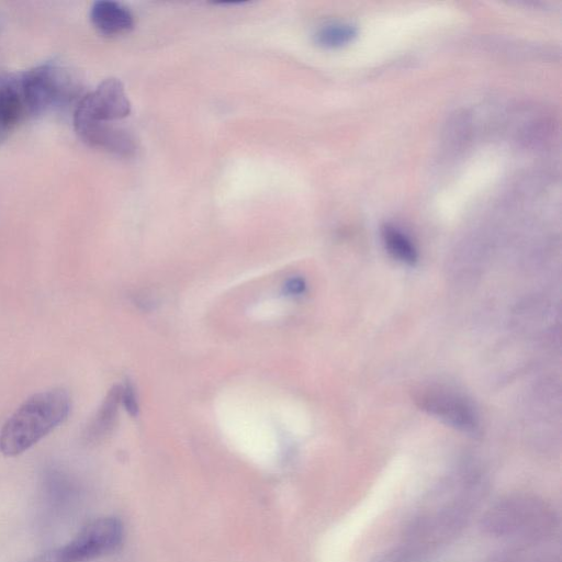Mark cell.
Listing matches in <instances>:
<instances>
[{
    "instance_id": "cell-6",
    "label": "cell",
    "mask_w": 562,
    "mask_h": 562,
    "mask_svg": "<svg viewBox=\"0 0 562 562\" xmlns=\"http://www.w3.org/2000/svg\"><path fill=\"white\" fill-rule=\"evenodd\" d=\"M419 406L435 417L465 431L474 430L477 417L474 408L455 392L442 388H426L417 397Z\"/></svg>"
},
{
    "instance_id": "cell-10",
    "label": "cell",
    "mask_w": 562,
    "mask_h": 562,
    "mask_svg": "<svg viewBox=\"0 0 562 562\" xmlns=\"http://www.w3.org/2000/svg\"><path fill=\"white\" fill-rule=\"evenodd\" d=\"M120 403V387L117 386L109 391L108 396L103 404H101L94 419L86 427L84 433L86 443L96 444L103 441L112 429H114Z\"/></svg>"
},
{
    "instance_id": "cell-1",
    "label": "cell",
    "mask_w": 562,
    "mask_h": 562,
    "mask_svg": "<svg viewBox=\"0 0 562 562\" xmlns=\"http://www.w3.org/2000/svg\"><path fill=\"white\" fill-rule=\"evenodd\" d=\"M71 411L69 393L54 389L37 393L11 415L0 431V453L24 454L61 425Z\"/></svg>"
},
{
    "instance_id": "cell-13",
    "label": "cell",
    "mask_w": 562,
    "mask_h": 562,
    "mask_svg": "<svg viewBox=\"0 0 562 562\" xmlns=\"http://www.w3.org/2000/svg\"><path fill=\"white\" fill-rule=\"evenodd\" d=\"M120 399L123 407L132 415V417H137L139 413V403L136 395V390H134L131 384H126L120 387Z\"/></svg>"
},
{
    "instance_id": "cell-11",
    "label": "cell",
    "mask_w": 562,
    "mask_h": 562,
    "mask_svg": "<svg viewBox=\"0 0 562 562\" xmlns=\"http://www.w3.org/2000/svg\"><path fill=\"white\" fill-rule=\"evenodd\" d=\"M382 239L389 253L398 261L409 265L418 261V252L406 234L399 229L386 226L382 229Z\"/></svg>"
},
{
    "instance_id": "cell-4",
    "label": "cell",
    "mask_w": 562,
    "mask_h": 562,
    "mask_svg": "<svg viewBox=\"0 0 562 562\" xmlns=\"http://www.w3.org/2000/svg\"><path fill=\"white\" fill-rule=\"evenodd\" d=\"M486 526L494 534L538 538L553 531L555 517L544 502L519 497L496 505L487 516Z\"/></svg>"
},
{
    "instance_id": "cell-8",
    "label": "cell",
    "mask_w": 562,
    "mask_h": 562,
    "mask_svg": "<svg viewBox=\"0 0 562 562\" xmlns=\"http://www.w3.org/2000/svg\"><path fill=\"white\" fill-rule=\"evenodd\" d=\"M29 116L21 74L0 76V144Z\"/></svg>"
},
{
    "instance_id": "cell-9",
    "label": "cell",
    "mask_w": 562,
    "mask_h": 562,
    "mask_svg": "<svg viewBox=\"0 0 562 562\" xmlns=\"http://www.w3.org/2000/svg\"><path fill=\"white\" fill-rule=\"evenodd\" d=\"M94 26L106 36H117L127 33L134 26L131 11L116 2L101 0L94 4L91 11Z\"/></svg>"
},
{
    "instance_id": "cell-2",
    "label": "cell",
    "mask_w": 562,
    "mask_h": 562,
    "mask_svg": "<svg viewBox=\"0 0 562 562\" xmlns=\"http://www.w3.org/2000/svg\"><path fill=\"white\" fill-rule=\"evenodd\" d=\"M21 81L29 116L66 107L81 96L77 78L60 65L46 64L21 73Z\"/></svg>"
},
{
    "instance_id": "cell-7",
    "label": "cell",
    "mask_w": 562,
    "mask_h": 562,
    "mask_svg": "<svg viewBox=\"0 0 562 562\" xmlns=\"http://www.w3.org/2000/svg\"><path fill=\"white\" fill-rule=\"evenodd\" d=\"M78 136L87 144L122 157L133 156L137 151L136 142L126 130L109 122H97L74 118Z\"/></svg>"
},
{
    "instance_id": "cell-3",
    "label": "cell",
    "mask_w": 562,
    "mask_h": 562,
    "mask_svg": "<svg viewBox=\"0 0 562 562\" xmlns=\"http://www.w3.org/2000/svg\"><path fill=\"white\" fill-rule=\"evenodd\" d=\"M123 526L115 517L87 524L70 543L48 550L30 562H86L116 552L122 543Z\"/></svg>"
},
{
    "instance_id": "cell-5",
    "label": "cell",
    "mask_w": 562,
    "mask_h": 562,
    "mask_svg": "<svg viewBox=\"0 0 562 562\" xmlns=\"http://www.w3.org/2000/svg\"><path fill=\"white\" fill-rule=\"evenodd\" d=\"M130 112L125 87L116 78H109L96 91L83 96L75 108L74 118L112 123L127 118Z\"/></svg>"
},
{
    "instance_id": "cell-12",
    "label": "cell",
    "mask_w": 562,
    "mask_h": 562,
    "mask_svg": "<svg viewBox=\"0 0 562 562\" xmlns=\"http://www.w3.org/2000/svg\"><path fill=\"white\" fill-rule=\"evenodd\" d=\"M357 28L350 24H330L316 33V42L322 48L337 49L347 46L357 37Z\"/></svg>"
},
{
    "instance_id": "cell-14",
    "label": "cell",
    "mask_w": 562,
    "mask_h": 562,
    "mask_svg": "<svg viewBox=\"0 0 562 562\" xmlns=\"http://www.w3.org/2000/svg\"><path fill=\"white\" fill-rule=\"evenodd\" d=\"M286 292L291 296H298L303 294L306 290L305 280L301 278H292L285 286Z\"/></svg>"
}]
</instances>
